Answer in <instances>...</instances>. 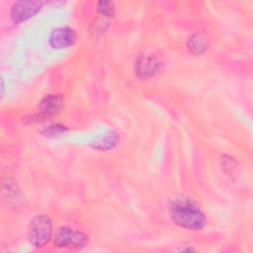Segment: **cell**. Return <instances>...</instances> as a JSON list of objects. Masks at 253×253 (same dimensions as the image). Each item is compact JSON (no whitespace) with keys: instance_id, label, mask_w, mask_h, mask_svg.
<instances>
[{"instance_id":"6da1fadb","label":"cell","mask_w":253,"mask_h":253,"mask_svg":"<svg viewBox=\"0 0 253 253\" xmlns=\"http://www.w3.org/2000/svg\"><path fill=\"white\" fill-rule=\"evenodd\" d=\"M170 215L179 226L199 230L206 224V216L202 210L190 199L179 197L170 203Z\"/></svg>"},{"instance_id":"7a4b0ae2","label":"cell","mask_w":253,"mask_h":253,"mask_svg":"<svg viewBox=\"0 0 253 253\" xmlns=\"http://www.w3.org/2000/svg\"><path fill=\"white\" fill-rule=\"evenodd\" d=\"M52 235V221L47 215L35 216L29 225L28 237L36 247H43L48 243Z\"/></svg>"},{"instance_id":"3957f363","label":"cell","mask_w":253,"mask_h":253,"mask_svg":"<svg viewBox=\"0 0 253 253\" xmlns=\"http://www.w3.org/2000/svg\"><path fill=\"white\" fill-rule=\"evenodd\" d=\"M88 243V236L81 231H75L69 227H60L54 237V244L57 247L80 249Z\"/></svg>"},{"instance_id":"277c9868","label":"cell","mask_w":253,"mask_h":253,"mask_svg":"<svg viewBox=\"0 0 253 253\" xmlns=\"http://www.w3.org/2000/svg\"><path fill=\"white\" fill-rule=\"evenodd\" d=\"M42 7V2L39 1H18L11 10V19L15 24H20L35 14H37Z\"/></svg>"},{"instance_id":"5b68a950","label":"cell","mask_w":253,"mask_h":253,"mask_svg":"<svg viewBox=\"0 0 253 253\" xmlns=\"http://www.w3.org/2000/svg\"><path fill=\"white\" fill-rule=\"evenodd\" d=\"M77 39L76 32L68 27L54 29L49 36V44L53 48H65L72 45Z\"/></svg>"},{"instance_id":"8992f818","label":"cell","mask_w":253,"mask_h":253,"mask_svg":"<svg viewBox=\"0 0 253 253\" xmlns=\"http://www.w3.org/2000/svg\"><path fill=\"white\" fill-rule=\"evenodd\" d=\"M64 99L60 94H50L44 97L40 105L39 112L42 118H49L56 115L63 107Z\"/></svg>"},{"instance_id":"52a82bcc","label":"cell","mask_w":253,"mask_h":253,"mask_svg":"<svg viewBox=\"0 0 253 253\" xmlns=\"http://www.w3.org/2000/svg\"><path fill=\"white\" fill-rule=\"evenodd\" d=\"M161 65L162 63L155 57L141 56L135 63V71L139 78L147 79L159 72Z\"/></svg>"},{"instance_id":"ba28073f","label":"cell","mask_w":253,"mask_h":253,"mask_svg":"<svg viewBox=\"0 0 253 253\" xmlns=\"http://www.w3.org/2000/svg\"><path fill=\"white\" fill-rule=\"evenodd\" d=\"M210 41L205 33H196L192 35L187 41V47L190 52L194 54L203 53L208 49Z\"/></svg>"},{"instance_id":"9c48e42d","label":"cell","mask_w":253,"mask_h":253,"mask_svg":"<svg viewBox=\"0 0 253 253\" xmlns=\"http://www.w3.org/2000/svg\"><path fill=\"white\" fill-rule=\"evenodd\" d=\"M97 10L100 14L107 16V17H111L114 15L115 12V8H114V4L112 2H108V1H101L98 3V7Z\"/></svg>"},{"instance_id":"30bf717a","label":"cell","mask_w":253,"mask_h":253,"mask_svg":"<svg viewBox=\"0 0 253 253\" xmlns=\"http://www.w3.org/2000/svg\"><path fill=\"white\" fill-rule=\"evenodd\" d=\"M63 128L61 126H49L48 128H46V133L48 134H55V133H59Z\"/></svg>"},{"instance_id":"8fae6325","label":"cell","mask_w":253,"mask_h":253,"mask_svg":"<svg viewBox=\"0 0 253 253\" xmlns=\"http://www.w3.org/2000/svg\"><path fill=\"white\" fill-rule=\"evenodd\" d=\"M3 91H4V81L2 79L1 80V92H2V94H3Z\"/></svg>"}]
</instances>
